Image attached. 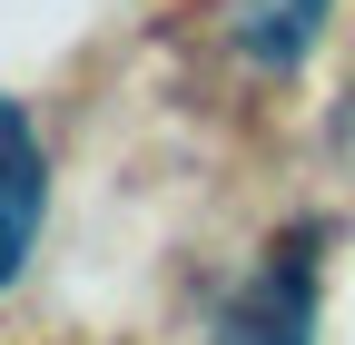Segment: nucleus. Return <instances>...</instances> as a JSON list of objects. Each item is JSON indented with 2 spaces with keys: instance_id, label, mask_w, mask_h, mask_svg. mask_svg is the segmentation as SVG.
I'll return each mask as SVG.
<instances>
[{
  "instance_id": "2",
  "label": "nucleus",
  "mask_w": 355,
  "mask_h": 345,
  "mask_svg": "<svg viewBox=\"0 0 355 345\" xmlns=\"http://www.w3.org/2000/svg\"><path fill=\"white\" fill-rule=\"evenodd\" d=\"M40 218H50V148L20 99H0V296L20 286L30 247H40Z\"/></svg>"
},
{
  "instance_id": "3",
  "label": "nucleus",
  "mask_w": 355,
  "mask_h": 345,
  "mask_svg": "<svg viewBox=\"0 0 355 345\" xmlns=\"http://www.w3.org/2000/svg\"><path fill=\"white\" fill-rule=\"evenodd\" d=\"M326 10H336V0H237V20H227V30H237V50H247L257 69H277V79H286L306 50H316Z\"/></svg>"
},
{
  "instance_id": "1",
  "label": "nucleus",
  "mask_w": 355,
  "mask_h": 345,
  "mask_svg": "<svg viewBox=\"0 0 355 345\" xmlns=\"http://www.w3.org/2000/svg\"><path fill=\"white\" fill-rule=\"evenodd\" d=\"M227 345H316V227L277 237V256L247 276L237 316H227Z\"/></svg>"
}]
</instances>
